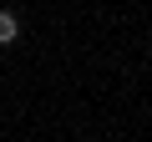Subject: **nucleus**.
Wrapping results in <instances>:
<instances>
[{
  "mask_svg": "<svg viewBox=\"0 0 152 142\" xmlns=\"http://www.w3.org/2000/svg\"><path fill=\"white\" fill-rule=\"evenodd\" d=\"M15 36H20V20H15L10 10H0V46H10Z\"/></svg>",
  "mask_w": 152,
  "mask_h": 142,
  "instance_id": "f257e3e1",
  "label": "nucleus"
}]
</instances>
